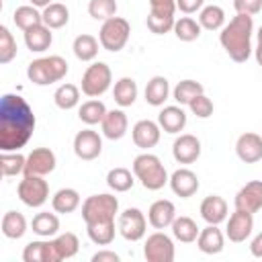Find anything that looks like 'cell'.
Masks as SVG:
<instances>
[{
	"label": "cell",
	"mask_w": 262,
	"mask_h": 262,
	"mask_svg": "<svg viewBox=\"0 0 262 262\" xmlns=\"http://www.w3.org/2000/svg\"><path fill=\"white\" fill-rule=\"evenodd\" d=\"M35 113L18 94H2L0 98V149L18 151L35 131Z\"/></svg>",
	"instance_id": "1"
},
{
	"label": "cell",
	"mask_w": 262,
	"mask_h": 262,
	"mask_svg": "<svg viewBox=\"0 0 262 262\" xmlns=\"http://www.w3.org/2000/svg\"><path fill=\"white\" fill-rule=\"evenodd\" d=\"M252 33H254V20L250 14H235L219 33V41L227 55L244 63L252 55Z\"/></svg>",
	"instance_id": "2"
},
{
	"label": "cell",
	"mask_w": 262,
	"mask_h": 262,
	"mask_svg": "<svg viewBox=\"0 0 262 262\" xmlns=\"http://www.w3.org/2000/svg\"><path fill=\"white\" fill-rule=\"evenodd\" d=\"M133 174L135 178L141 182L143 188L147 190H160L170 178H168V172L164 168V164L160 162L158 156L154 154H139L135 160H133Z\"/></svg>",
	"instance_id": "3"
},
{
	"label": "cell",
	"mask_w": 262,
	"mask_h": 262,
	"mask_svg": "<svg viewBox=\"0 0 262 262\" xmlns=\"http://www.w3.org/2000/svg\"><path fill=\"white\" fill-rule=\"evenodd\" d=\"M68 74V61L61 55H47L33 59L27 68V78L37 86H49L63 80Z\"/></svg>",
	"instance_id": "4"
},
{
	"label": "cell",
	"mask_w": 262,
	"mask_h": 262,
	"mask_svg": "<svg viewBox=\"0 0 262 262\" xmlns=\"http://www.w3.org/2000/svg\"><path fill=\"white\" fill-rule=\"evenodd\" d=\"M119 213V199L113 194H92L82 203V219L84 223L98 221H115Z\"/></svg>",
	"instance_id": "5"
},
{
	"label": "cell",
	"mask_w": 262,
	"mask_h": 262,
	"mask_svg": "<svg viewBox=\"0 0 262 262\" xmlns=\"http://www.w3.org/2000/svg\"><path fill=\"white\" fill-rule=\"evenodd\" d=\"M129 35H131V25L127 23V18L113 16L102 23V27L98 31V41L106 51L117 53L127 45Z\"/></svg>",
	"instance_id": "6"
},
{
	"label": "cell",
	"mask_w": 262,
	"mask_h": 262,
	"mask_svg": "<svg viewBox=\"0 0 262 262\" xmlns=\"http://www.w3.org/2000/svg\"><path fill=\"white\" fill-rule=\"evenodd\" d=\"M113 82V72L104 61H96L92 66L86 68L84 76H82V92L90 98L102 96Z\"/></svg>",
	"instance_id": "7"
},
{
	"label": "cell",
	"mask_w": 262,
	"mask_h": 262,
	"mask_svg": "<svg viewBox=\"0 0 262 262\" xmlns=\"http://www.w3.org/2000/svg\"><path fill=\"white\" fill-rule=\"evenodd\" d=\"M18 199L27 205V207H43L49 199V184L47 180H43V176H33V174H25V178L18 182Z\"/></svg>",
	"instance_id": "8"
},
{
	"label": "cell",
	"mask_w": 262,
	"mask_h": 262,
	"mask_svg": "<svg viewBox=\"0 0 262 262\" xmlns=\"http://www.w3.org/2000/svg\"><path fill=\"white\" fill-rule=\"evenodd\" d=\"M145 227H147L145 215H143L137 207H129V209H125V211L119 215L117 229H119V233H121L127 242H139V239L145 235Z\"/></svg>",
	"instance_id": "9"
},
{
	"label": "cell",
	"mask_w": 262,
	"mask_h": 262,
	"mask_svg": "<svg viewBox=\"0 0 262 262\" xmlns=\"http://www.w3.org/2000/svg\"><path fill=\"white\" fill-rule=\"evenodd\" d=\"M143 256L147 262H172L174 260V242L162 231L147 235L143 246Z\"/></svg>",
	"instance_id": "10"
},
{
	"label": "cell",
	"mask_w": 262,
	"mask_h": 262,
	"mask_svg": "<svg viewBox=\"0 0 262 262\" xmlns=\"http://www.w3.org/2000/svg\"><path fill=\"white\" fill-rule=\"evenodd\" d=\"M102 151V139L96 131L92 129H82L76 133L74 137V154L80 158V160H96Z\"/></svg>",
	"instance_id": "11"
},
{
	"label": "cell",
	"mask_w": 262,
	"mask_h": 262,
	"mask_svg": "<svg viewBox=\"0 0 262 262\" xmlns=\"http://www.w3.org/2000/svg\"><path fill=\"white\" fill-rule=\"evenodd\" d=\"M55 154L49 147H35L29 156H27V164H25V172L23 174H33V176H45L49 172L55 170Z\"/></svg>",
	"instance_id": "12"
},
{
	"label": "cell",
	"mask_w": 262,
	"mask_h": 262,
	"mask_svg": "<svg viewBox=\"0 0 262 262\" xmlns=\"http://www.w3.org/2000/svg\"><path fill=\"white\" fill-rule=\"evenodd\" d=\"M254 229V215L248 213V211H242V209H235L227 221V227H225V235L229 237V242H246L250 237Z\"/></svg>",
	"instance_id": "13"
},
{
	"label": "cell",
	"mask_w": 262,
	"mask_h": 262,
	"mask_svg": "<svg viewBox=\"0 0 262 262\" xmlns=\"http://www.w3.org/2000/svg\"><path fill=\"white\" fill-rule=\"evenodd\" d=\"M172 156L178 164H192L201 156V141L196 135L182 133L172 143Z\"/></svg>",
	"instance_id": "14"
},
{
	"label": "cell",
	"mask_w": 262,
	"mask_h": 262,
	"mask_svg": "<svg viewBox=\"0 0 262 262\" xmlns=\"http://www.w3.org/2000/svg\"><path fill=\"white\" fill-rule=\"evenodd\" d=\"M235 209L248 211V213H256L262 209V180H250L248 184H244L237 194H235Z\"/></svg>",
	"instance_id": "15"
},
{
	"label": "cell",
	"mask_w": 262,
	"mask_h": 262,
	"mask_svg": "<svg viewBox=\"0 0 262 262\" xmlns=\"http://www.w3.org/2000/svg\"><path fill=\"white\" fill-rule=\"evenodd\" d=\"M235 154L246 164H256L262 160V135L258 133H242L235 141Z\"/></svg>",
	"instance_id": "16"
},
{
	"label": "cell",
	"mask_w": 262,
	"mask_h": 262,
	"mask_svg": "<svg viewBox=\"0 0 262 262\" xmlns=\"http://www.w3.org/2000/svg\"><path fill=\"white\" fill-rule=\"evenodd\" d=\"M160 129H162V127H160V123H156V121H149V119L137 121V123L133 125V129H131L133 143H135L137 147H141V149H149V147L158 145L160 133H162Z\"/></svg>",
	"instance_id": "17"
},
{
	"label": "cell",
	"mask_w": 262,
	"mask_h": 262,
	"mask_svg": "<svg viewBox=\"0 0 262 262\" xmlns=\"http://www.w3.org/2000/svg\"><path fill=\"white\" fill-rule=\"evenodd\" d=\"M168 182H170L172 192L176 196H180V199H188V196H192L199 190V176L192 170H188V168L174 170Z\"/></svg>",
	"instance_id": "18"
},
{
	"label": "cell",
	"mask_w": 262,
	"mask_h": 262,
	"mask_svg": "<svg viewBox=\"0 0 262 262\" xmlns=\"http://www.w3.org/2000/svg\"><path fill=\"white\" fill-rule=\"evenodd\" d=\"M176 219V207L172 201L168 199H160L156 203H151L149 211H147V221L151 227L156 229H166L172 225V221Z\"/></svg>",
	"instance_id": "19"
},
{
	"label": "cell",
	"mask_w": 262,
	"mask_h": 262,
	"mask_svg": "<svg viewBox=\"0 0 262 262\" xmlns=\"http://www.w3.org/2000/svg\"><path fill=\"white\" fill-rule=\"evenodd\" d=\"M51 242V262H61V260H70L78 254L80 250V242H78V235L76 233H61L57 235L55 239H49Z\"/></svg>",
	"instance_id": "20"
},
{
	"label": "cell",
	"mask_w": 262,
	"mask_h": 262,
	"mask_svg": "<svg viewBox=\"0 0 262 262\" xmlns=\"http://www.w3.org/2000/svg\"><path fill=\"white\" fill-rule=\"evenodd\" d=\"M201 217L211 223V225H219L227 219V203L223 196L219 194H209L203 199L201 203Z\"/></svg>",
	"instance_id": "21"
},
{
	"label": "cell",
	"mask_w": 262,
	"mask_h": 262,
	"mask_svg": "<svg viewBox=\"0 0 262 262\" xmlns=\"http://www.w3.org/2000/svg\"><path fill=\"white\" fill-rule=\"evenodd\" d=\"M102 133L106 139H121L125 133H127V127H129V121H127V115L119 108H113V111H106L102 123Z\"/></svg>",
	"instance_id": "22"
},
{
	"label": "cell",
	"mask_w": 262,
	"mask_h": 262,
	"mask_svg": "<svg viewBox=\"0 0 262 262\" xmlns=\"http://www.w3.org/2000/svg\"><path fill=\"white\" fill-rule=\"evenodd\" d=\"M23 33H25V45H27V49H31L35 53H41V51H45V49L51 47L53 35H51V29L47 25L41 23L37 27H31V29L23 31Z\"/></svg>",
	"instance_id": "23"
},
{
	"label": "cell",
	"mask_w": 262,
	"mask_h": 262,
	"mask_svg": "<svg viewBox=\"0 0 262 262\" xmlns=\"http://www.w3.org/2000/svg\"><path fill=\"white\" fill-rule=\"evenodd\" d=\"M223 244H225V237H223L221 229L211 223L205 229H201V233L196 237V248L203 254H219L223 250Z\"/></svg>",
	"instance_id": "24"
},
{
	"label": "cell",
	"mask_w": 262,
	"mask_h": 262,
	"mask_svg": "<svg viewBox=\"0 0 262 262\" xmlns=\"http://www.w3.org/2000/svg\"><path fill=\"white\" fill-rule=\"evenodd\" d=\"M158 123L166 133H180L186 127V113L182 106H164L158 115Z\"/></svg>",
	"instance_id": "25"
},
{
	"label": "cell",
	"mask_w": 262,
	"mask_h": 262,
	"mask_svg": "<svg viewBox=\"0 0 262 262\" xmlns=\"http://www.w3.org/2000/svg\"><path fill=\"white\" fill-rule=\"evenodd\" d=\"M170 84L164 76H154L145 86V102L151 106H162L168 100Z\"/></svg>",
	"instance_id": "26"
},
{
	"label": "cell",
	"mask_w": 262,
	"mask_h": 262,
	"mask_svg": "<svg viewBox=\"0 0 262 262\" xmlns=\"http://www.w3.org/2000/svg\"><path fill=\"white\" fill-rule=\"evenodd\" d=\"M51 207L55 213H74L80 207V194L74 188H59L53 196H51Z\"/></svg>",
	"instance_id": "27"
},
{
	"label": "cell",
	"mask_w": 262,
	"mask_h": 262,
	"mask_svg": "<svg viewBox=\"0 0 262 262\" xmlns=\"http://www.w3.org/2000/svg\"><path fill=\"white\" fill-rule=\"evenodd\" d=\"M2 233L8 239H20L27 233V219L18 211H6L2 217Z\"/></svg>",
	"instance_id": "28"
},
{
	"label": "cell",
	"mask_w": 262,
	"mask_h": 262,
	"mask_svg": "<svg viewBox=\"0 0 262 262\" xmlns=\"http://www.w3.org/2000/svg\"><path fill=\"white\" fill-rule=\"evenodd\" d=\"M170 227H172V235H174L178 242H182V244L196 242V237H199V233H201V229L196 227V223H194L190 217H186V215L176 217Z\"/></svg>",
	"instance_id": "29"
},
{
	"label": "cell",
	"mask_w": 262,
	"mask_h": 262,
	"mask_svg": "<svg viewBox=\"0 0 262 262\" xmlns=\"http://www.w3.org/2000/svg\"><path fill=\"white\" fill-rule=\"evenodd\" d=\"M31 227L33 231L39 235V237H53L59 229V219L55 213H49V211H41L33 217L31 221Z\"/></svg>",
	"instance_id": "30"
},
{
	"label": "cell",
	"mask_w": 262,
	"mask_h": 262,
	"mask_svg": "<svg viewBox=\"0 0 262 262\" xmlns=\"http://www.w3.org/2000/svg\"><path fill=\"white\" fill-rule=\"evenodd\" d=\"M98 43H100V41H98L96 37L88 35V33L78 35V37L74 39V45H72L74 55H76L80 61H92V59L98 55Z\"/></svg>",
	"instance_id": "31"
},
{
	"label": "cell",
	"mask_w": 262,
	"mask_h": 262,
	"mask_svg": "<svg viewBox=\"0 0 262 262\" xmlns=\"http://www.w3.org/2000/svg\"><path fill=\"white\" fill-rule=\"evenodd\" d=\"M113 98L119 106H131L137 98V84L133 78H121L115 82V88H113Z\"/></svg>",
	"instance_id": "32"
},
{
	"label": "cell",
	"mask_w": 262,
	"mask_h": 262,
	"mask_svg": "<svg viewBox=\"0 0 262 262\" xmlns=\"http://www.w3.org/2000/svg\"><path fill=\"white\" fill-rule=\"evenodd\" d=\"M41 14H43V25H47L49 29H61L70 20V10L61 2H51L49 6L43 8Z\"/></svg>",
	"instance_id": "33"
},
{
	"label": "cell",
	"mask_w": 262,
	"mask_h": 262,
	"mask_svg": "<svg viewBox=\"0 0 262 262\" xmlns=\"http://www.w3.org/2000/svg\"><path fill=\"white\" fill-rule=\"evenodd\" d=\"M86 233L96 246H108L115 239V221L86 223Z\"/></svg>",
	"instance_id": "34"
},
{
	"label": "cell",
	"mask_w": 262,
	"mask_h": 262,
	"mask_svg": "<svg viewBox=\"0 0 262 262\" xmlns=\"http://www.w3.org/2000/svg\"><path fill=\"white\" fill-rule=\"evenodd\" d=\"M174 35L180 39V41H184V43H190V41H196L199 37H201V31H203V27H201V23L199 20H194V18H190V16H180L176 23H174Z\"/></svg>",
	"instance_id": "35"
},
{
	"label": "cell",
	"mask_w": 262,
	"mask_h": 262,
	"mask_svg": "<svg viewBox=\"0 0 262 262\" xmlns=\"http://www.w3.org/2000/svg\"><path fill=\"white\" fill-rule=\"evenodd\" d=\"M133 182H135V174H131V170L121 168V166L108 170L106 174V184L115 192H127L129 188H133Z\"/></svg>",
	"instance_id": "36"
},
{
	"label": "cell",
	"mask_w": 262,
	"mask_h": 262,
	"mask_svg": "<svg viewBox=\"0 0 262 262\" xmlns=\"http://www.w3.org/2000/svg\"><path fill=\"white\" fill-rule=\"evenodd\" d=\"M12 20L20 31H27L31 27L41 25L43 23V14L37 10V6H18L14 10V14H12Z\"/></svg>",
	"instance_id": "37"
},
{
	"label": "cell",
	"mask_w": 262,
	"mask_h": 262,
	"mask_svg": "<svg viewBox=\"0 0 262 262\" xmlns=\"http://www.w3.org/2000/svg\"><path fill=\"white\" fill-rule=\"evenodd\" d=\"M53 100L61 111H70L80 102V88L76 84H61L53 92Z\"/></svg>",
	"instance_id": "38"
},
{
	"label": "cell",
	"mask_w": 262,
	"mask_h": 262,
	"mask_svg": "<svg viewBox=\"0 0 262 262\" xmlns=\"http://www.w3.org/2000/svg\"><path fill=\"white\" fill-rule=\"evenodd\" d=\"M104 115H106V106L100 100H86V102H82V106L78 111L80 121L86 123V125H98V123H102Z\"/></svg>",
	"instance_id": "39"
},
{
	"label": "cell",
	"mask_w": 262,
	"mask_h": 262,
	"mask_svg": "<svg viewBox=\"0 0 262 262\" xmlns=\"http://www.w3.org/2000/svg\"><path fill=\"white\" fill-rule=\"evenodd\" d=\"M25 262H51V242H29L23 250Z\"/></svg>",
	"instance_id": "40"
},
{
	"label": "cell",
	"mask_w": 262,
	"mask_h": 262,
	"mask_svg": "<svg viewBox=\"0 0 262 262\" xmlns=\"http://www.w3.org/2000/svg\"><path fill=\"white\" fill-rule=\"evenodd\" d=\"M199 23H201V27L207 29V31L223 29V25H225V12H223L221 6H215V4L205 6V8H201Z\"/></svg>",
	"instance_id": "41"
},
{
	"label": "cell",
	"mask_w": 262,
	"mask_h": 262,
	"mask_svg": "<svg viewBox=\"0 0 262 262\" xmlns=\"http://www.w3.org/2000/svg\"><path fill=\"white\" fill-rule=\"evenodd\" d=\"M205 90H203V84L201 82H196V80H180L176 86H174V100L178 102V104H188L194 96H199V94H203Z\"/></svg>",
	"instance_id": "42"
},
{
	"label": "cell",
	"mask_w": 262,
	"mask_h": 262,
	"mask_svg": "<svg viewBox=\"0 0 262 262\" xmlns=\"http://www.w3.org/2000/svg\"><path fill=\"white\" fill-rule=\"evenodd\" d=\"M25 164H27V158L18 151H2L0 156V168L4 176H16L25 172Z\"/></svg>",
	"instance_id": "43"
},
{
	"label": "cell",
	"mask_w": 262,
	"mask_h": 262,
	"mask_svg": "<svg viewBox=\"0 0 262 262\" xmlns=\"http://www.w3.org/2000/svg\"><path fill=\"white\" fill-rule=\"evenodd\" d=\"M88 14L96 20H108L117 16V2L115 0H90L88 2Z\"/></svg>",
	"instance_id": "44"
},
{
	"label": "cell",
	"mask_w": 262,
	"mask_h": 262,
	"mask_svg": "<svg viewBox=\"0 0 262 262\" xmlns=\"http://www.w3.org/2000/svg\"><path fill=\"white\" fill-rule=\"evenodd\" d=\"M16 41L12 37V33L8 31V27H0V63H10L16 55Z\"/></svg>",
	"instance_id": "45"
},
{
	"label": "cell",
	"mask_w": 262,
	"mask_h": 262,
	"mask_svg": "<svg viewBox=\"0 0 262 262\" xmlns=\"http://www.w3.org/2000/svg\"><path fill=\"white\" fill-rule=\"evenodd\" d=\"M188 108H190L192 115H196L199 119H209V117L213 115V102H211V98L205 96V92L199 94V96H194V98L188 102Z\"/></svg>",
	"instance_id": "46"
},
{
	"label": "cell",
	"mask_w": 262,
	"mask_h": 262,
	"mask_svg": "<svg viewBox=\"0 0 262 262\" xmlns=\"http://www.w3.org/2000/svg\"><path fill=\"white\" fill-rule=\"evenodd\" d=\"M174 12H176V0H149V14L151 16L174 18Z\"/></svg>",
	"instance_id": "47"
},
{
	"label": "cell",
	"mask_w": 262,
	"mask_h": 262,
	"mask_svg": "<svg viewBox=\"0 0 262 262\" xmlns=\"http://www.w3.org/2000/svg\"><path fill=\"white\" fill-rule=\"evenodd\" d=\"M233 8L237 14H258L262 10V0H233Z\"/></svg>",
	"instance_id": "48"
},
{
	"label": "cell",
	"mask_w": 262,
	"mask_h": 262,
	"mask_svg": "<svg viewBox=\"0 0 262 262\" xmlns=\"http://www.w3.org/2000/svg\"><path fill=\"white\" fill-rule=\"evenodd\" d=\"M205 4V0H176V8L184 14H192L196 10H201Z\"/></svg>",
	"instance_id": "49"
},
{
	"label": "cell",
	"mask_w": 262,
	"mask_h": 262,
	"mask_svg": "<svg viewBox=\"0 0 262 262\" xmlns=\"http://www.w3.org/2000/svg\"><path fill=\"white\" fill-rule=\"evenodd\" d=\"M92 262H119V254H115L111 250H100L92 256Z\"/></svg>",
	"instance_id": "50"
},
{
	"label": "cell",
	"mask_w": 262,
	"mask_h": 262,
	"mask_svg": "<svg viewBox=\"0 0 262 262\" xmlns=\"http://www.w3.org/2000/svg\"><path fill=\"white\" fill-rule=\"evenodd\" d=\"M250 252H252L254 258H262V231L252 239V244H250Z\"/></svg>",
	"instance_id": "51"
},
{
	"label": "cell",
	"mask_w": 262,
	"mask_h": 262,
	"mask_svg": "<svg viewBox=\"0 0 262 262\" xmlns=\"http://www.w3.org/2000/svg\"><path fill=\"white\" fill-rule=\"evenodd\" d=\"M31 2V6H37V8H45V6H49L53 0H29Z\"/></svg>",
	"instance_id": "52"
},
{
	"label": "cell",
	"mask_w": 262,
	"mask_h": 262,
	"mask_svg": "<svg viewBox=\"0 0 262 262\" xmlns=\"http://www.w3.org/2000/svg\"><path fill=\"white\" fill-rule=\"evenodd\" d=\"M256 61H258V66H262V43H258V47H256Z\"/></svg>",
	"instance_id": "53"
},
{
	"label": "cell",
	"mask_w": 262,
	"mask_h": 262,
	"mask_svg": "<svg viewBox=\"0 0 262 262\" xmlns=\"http://www.w3.org/2000/svg\"><path fill=\"white\" fill-rule=\"evenodd\" d=\"M258 43H262V27L258 29Z\"/></svg>",
	"instance_id": "54"
}]
</instances>
